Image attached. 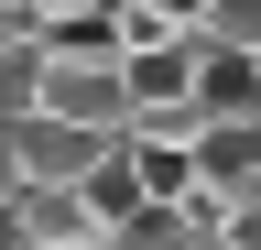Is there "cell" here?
<instances>
[{
    "label": "cell",
    "instance_id": "obj_11",
    "mask_svg": "<svg viewBox=\"0 0 261 250\" xmlns=\"http://www.w3.org/2000/svg\"><path fill=\"white\" fill-rule=\"evenodd\" d=\"M142 11H163L174 33H196V22H207V0H142Z\"/></svg>",
    "mask_w": 261,
    "mask_h": 250
},
{
    "label": "cell",
    "instance_id": "obj_9",
    "mask_svg": "<svg viewBox=\"0 0 261 250\" xmlns=\"http://www.w3.org/2000/svg\"><path fill=\"white\" fill-rule=\"evenodd\" d=\"M196 44H218V54H261V0H207Z\"/></svg>",
    "mask_w": 261,
    "mask_h": 250
},
{
    "label": "cell",
    "instance_id": "obj_6",
    "mask_svg": "<svg viewBox=\"0 0 261 250\" xmlns=\"http://www.w3.org/2000/svg\"><path fill=\"white\" fill-rule=\"evenodd\" d=\"M44 66H55V44H44V33H0V131L44 109Z\"/></svg>",
    "mask_w": 261,
    "mask_h": 250
},
{
    "label": "cell",
    "instance_id": "obj_14",
    "mask_svg": "<svg viewBox=\"0 0 261 250\" xmlns=\"http://www.w3.org/2000/svg\"><path fill=\"white\" fill-rule=\"evenodd\" d=\"M87 250H109V239H87Z\"/></svg>",
    "mask_w": 261,
    "mask_h": 250
},
{
    "label": "cell",
    "instance_id": "obj_12",
    "mask_svg": "<svg viewBox=\"0 0 261 250\" xmlns=\"http://www.w3.org/2000/svg\"><path fill=\"white\" fill-rule=\"evenodd\" d=\"M22 196V152H11V131H0V207Z\"/></svg>",
    "mask_w": 261,
    "mask_h": 250
},
{
    "label": "cell",
    "instance_id": "obj_13",
    "mask_svg": "<svg viewBox=\"0 0 261 250\" xmlns=\"http://www.w3.org/2000/svg\"><path fill=\"white\" fill-rule=\"evenodd\" d=\"M196 250H228V239H218V229H207V239H196Z\"/></svg>",
    "mask_w": 261,
    "mask_h": 250
},
{
    "label": "cell",
    "instance_id": "obj_4",
    "mask_svg": "<svg viewBox=\"0 0 261 250\" xmlns=\"http://www.w3.org/2000/svg\"><path fill=\"white\" fill-rule=\"evenodd\" d=\"M11 217H22V239H33V250H87V239H109V229H98V207L76 196V185H22Z\"/></svg>",
    "mask_w": 261,
    "mask_h": 250
},
{
    "label": "cell",
    "instance_id": "obj_5",
    "mask_svg": "<svg viewBox=\"0 0 261 250\" xmlns=\"http://www.w3.org/2000/svg\"><path fill=\"white\" fill-rule=\"evenodd\" d=\"M196 98H207V120H261V54L196 44Z\"/></svg>",
    "mask_w": 261,
    "mask_h": 250
},
{
    "label": "cell",
    "instance_id": "obj_2",
    "mask_svg": "<svg viewBox=\"0 0 261 250\" xmlns=\"http://www.w3.org/2000/svg\"><path fill=\"white\" fill-rule=\"evenodd\" d=\"M240 196H261V120H218L196 142V196L185 207H207V229H218V207H240Z\"/></svg>",
    "mask_w": 261,
    "mask_h": 250
},
{
    "label": "cell",
    "instance_id": "obj_7",
    "mask_svg": "<svg viewBox=\"0 0 261 250\" xmlns=\"http://www.w3.org/2000/svg\"><path fill=\"white\" fill-rule=\"evenodd\" d=\"M196 239H207V207H142L109 229V250H196Z\"/></svg>",
    "mask_w": 261,
    "mask_h": 250
},
{
    "label": "cell",
    "instance_id": "obj_3",
    "mask_svg": "<svg viewBox=\"0 0 261 250\" xmlns=\"http://www.w3.org/2000/svg\"><path fill=\"white\" fill-rule=\"evenodd\" d=\"M11 152H22V185H87L98 163H109V142L98 131H76V120H11Z\"/></svg>",
    "mask_w": 261,
    "mask_h": 250
},
{
    "label": "cell",
    "instance_id": "obj_1",
    "mask_svg": "<svg viewBox=\"0 0 261 250\" xmlns=\"http://www.w3.org/2000/svg\"><path fill=\"white\" fill-rule=\"evenodd\" d=\"M44 120H76V131H98V142H120V131H130V76H120L109 33L55 44V66H44Z\"/></svg>",
    "mask_w": 261,
    "mask_h": 250
},
{
    "label": "cell",
    "instance_id": "obj_8",
    "mask_svg": "<svg viewBox=\"0 0 261 250\" xmlns=\"http://www.w3.org/2000/svg\"><path fill=\"white\" fill-rule=\"evenodd\" d=\"M76 196L98 207V229H120V217H142V207H152V196H142V174H130V142H109V163H98Z\"/></svg>",
    "mask_w": 261,
    "mask_h": 250
},
{
    "label": "cell",
    "instance_id": "obj_10",
    "mask_svg": "<svg viewBox=\"0 0 261 250\" xmlns=\"http://www.w3.org/2000/svg\"><path fill=\"white\" fill-rule=\"evenodd\" d=\"M218 239H228V250H261V196H240V207H218Z\"/></svg>",
    "mask_w": 261,
    "mask_h": 250
}]
</instances>
